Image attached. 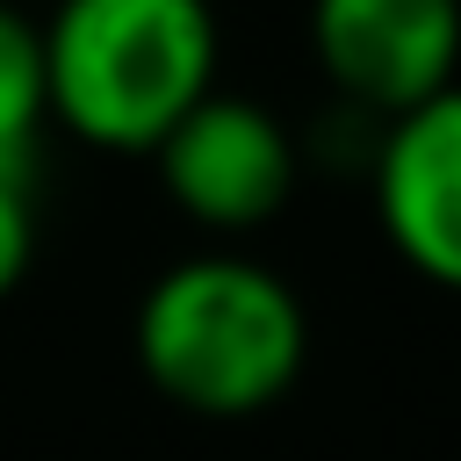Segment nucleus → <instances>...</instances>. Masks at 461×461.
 <instances>
[{"label": "nucleus", "instance_id": "nucleus-7", "mask_svg": "<svg viewBox=\"0 0 461 461\" xmlns=\"http://www.w3.org/2000/svg\"><path fill=\"white\" fill-rule=\"evenodd\" d=\"M36 259V209H29V187L22 180H0V303L22 288Z\"/></svg>", "mask_w": 461, "mask_h": 461}, {"label": "nucleus", "instance_id": "nucleus-4", "mask_svg": "<svg viewBox=\"0 0 461 461\" xmlns=\"http://www.w3.org/2000/svg\"><path fill=\"white\" fill-rule=\"evenodd\" d=\"M166 202L202 223V230H259L288 209L295 194V137L288 122L252 101V94H209L194 115H180V130L151 151Z\"/></svg>", "mask_w": 461, "mask_h": 461}, {"label": "nucleus", "instance_id": "nucleus-3", "mask_svg": "<svg viewBox=\"0 0 461 461\" xmlns=\"http://www.w3.org/2000/svg\"><path fill=\"white\" fill-rule=\"evenodd\" d=\"M310 58L353 115L396 122L461 86V0H310Z\"/></svg>", "mask_w": 461, "mask_h": 461}, {"label": "nucleus", "instance_id": "nucleus-8", "mask_svg": "<svg viewBox=\"0 0 461 461\" xmlns=\"http://www.w3.org/2000/svg\"><path fill=\"white\" fill-rule=\"evenodd\" d=\"M0 7H14V0H0Z\"/></svg>", "mask_w": 461, "mask_h": 461}, {"label": "nucleus", "instance_id": "nucleus-6", "mask_svg": "<svg viewBox=\"0 0 461 461\" xmlns=\"http://www.w3.org/2000/svg\"><path fill=\"white\" fill-rule=\"evenodd\" d=\"M50 122V72H43V29L22 7H0V180L36 173V144Z\"/></svg>", "mask_w": 461, "mask_h": 461}, {"label": "nucleus", "instance_id": "nucleus-5", "mask_svg": "<svg viewBox=\"0 0 461 461\" xmlns=\"http://www.w3.org/2000/svg\"><path fill=\"white\" fill-rule=\"evenodd\" d=\"M367 194L389 252L418 281L461 295V86L375 130Z\"/></svg>", "mask_w": 461, "mask_h": 461}, {"label": "nucleus", "instance_id": "nucleus-1", "mask_svg": "<svg viewBox=\"0 0 461 461\" xmlns=\"http://www.w3.org/2000/svg\"><path fill=\"white\" fill-rule=\"evenodd\" d=\"M144 382L187 418H259L310 360L303 295L245 252H187L137 295L130 324Z\"/></svg>", "mask_w": 461, "mask_h": 461}, {"label": "nucleus", "instance_id": "nucleus-2", "mask_svg": "<svg viewBox=\"0 0 461 461\" xmlns=\"http://www.w3.org/2000/svg\"><path fill=\"white\" fill-rule=\"evenodd\" d=\"M209 0H58L43 22L50 122L94 151H158L216 94Z\"/></svg>", "mask_w": 461, "mask_h": 461}]
</instances>
